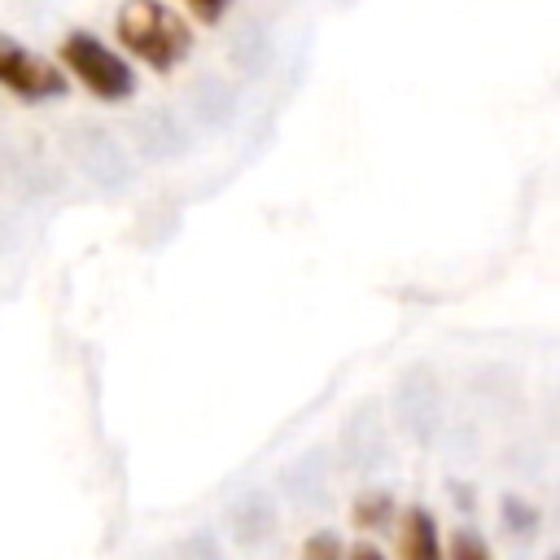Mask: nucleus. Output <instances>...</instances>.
<instances>
[{
  "label": "nucleus",
  "instance_id": "8",
  "mask_svg": "<svg viewBox=\"0 0 560 560\" xmlns=\"http://www.w3.org/2000/svg\"><path fill=\"white\" fill-rule=\"evenodd\" d=\"M197 22H206V26H214V22H223V13H228V4L232 0H179Z\"/></svg>",
  "mask_w": 560,
  "mask_h": 560
},
{
  "label": "nucleus",
  "instance_id": "4",
  "mask_svg": "<svg viewBox=\"0 0 560 560\" xmlns=\"http://www.w3.org/2000/svg\"><path fill=\"white\" fill-rule=\"evenodd\" d=\"M398 560H446L442 529L429 508H402L398 516Z\"/></svg>",
  "mask_w": 560,
  "mask_h": 560
},
{
  "label": "nucleus",
  "instance_id": "3",
  "mask_svg": "<svg viewBox=\"0 0 560 560\" xmlns=\"http://www.w3.org/2000/svg\"><path fill=\"white\" fill-rule=\"evenodd\" d=\"M0 88L26 105H39V101H52L70 88L66 70L35 57L26 44H18L13 35H0Z\"/></svg>",
  "mask_w": 560,
  "mask_h": 560
},
{
  "label": "nucleus",
  "instance_id": "5",
  "mask_svg": "<svg viewBox=\"0 0 560 560\" xmlns=\"http://www.w3.org/2000/svg\"><path fill=\"white\" fill-rule=\"evenodd\" d=\"M350 521L359 525V529H385L389 521H394V494L389 490H368V494H359L354 499V508H350Z\"/></svg>",
  "mask_w": 560,
  "mask_h": 560
},
{
  "label": "nucleus",
  "instance_id": "1",
  "mask_svg": "<svg viewBox=\"0 0 560 560\" xmlns=\"http://www.w3.org/2000/svg\"><path fill=\"white\" fill-rule=\"evenodd\" d=\"M114 35L122 52H131L140 66L171 74L192 52V26L162 0H122L114 18Z\"/></svg>",
  "mask_w": 560,
  "mask_h": 560
},
{
  "label": "nucleus",
  "instance_id": "2",
  "mask_svg": "<svg viewBox=\"0 0 560 560\" xmlns=\"http://www.w3.org/2000/svg\"><path fill=\"white\" fill-rule=\"evenodd\" d=\"M61 66L70 70V79L96 96V101H127L136 92V70L122 52H114L105 39H96L92 31H70L57 48Z\"/></svg>",
  "mask_w": 560,
  "mask_h": 560
},
{
  "label": "nucleus",
  "instance_id": "6",
  "mask_svg": "<svg viewBox=\"0 0 560 560\" xmlns=\"http://www.w3.org/2000/svg\"><path fill=\"white\" fill-rule=\"evenodd\" d=\"M442 547H446V560H494L477 529H455Z\"/></svg>",
  "mask_w": 560,
  "mask_h": 560
},
{
  "label": "nucleus",
  "instance_id": "9",
  "mask_svg": "<svg viewBox=\"0 0 560 560\" xmlns=\"http://www.w3.org/2000/svg\"><path fill=\"white\" fill-rule=\"evenodd\" d=\"M341 560H385V551L376 542H354L350 551H341Z\"/></svg>",
  "mask_w": 560,
  "mask_h": 560
},
{
  "label": "nucleus",
  "instance_id": "7",
  "mask_svg": "<svg viewBox=\"0 0 560 560\" xmlns=\"http://www.w3.org/2000/svg\"><path fill=\"white\" fill-rule=\"evenodd\" d=\"M341 538L337 534H328V529H319V534H311L306 538V547H302V560H341Z\"/></svg>",
  "mask_w": 560,
  "mask_h": 560
}]
</instances>
